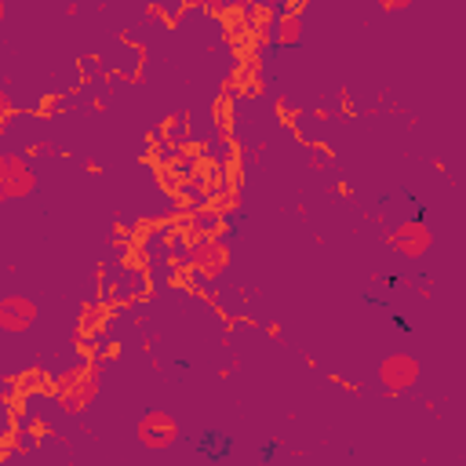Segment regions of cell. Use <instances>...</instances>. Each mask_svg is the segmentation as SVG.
<instances>
[{
  "instance_id": "cell-1",
  "label": "cell",
  "mask_w": 466,
  "mask_h": 466,
  "mask_svg": "<svg viewBox=\"0 0 466 466\" xmlns=\"http://www.w3.org/2000/svg\"><path fill=\"white\" fill-rule=\"evenodd\" d=\"M33 189H36V175H33L29 160L18 153H0V204L22 200Z\"/></svg>"
},
{
  "instance_id": "cell-2",
  "label": "cell",
  "mask_w": 466,
  "mask_h": 466,
  "mask_svg": "<svg viewBox=\"0 0 466 466\" xmlns=\"http://www.w3.org/2000/svg\"><path fill=\"white\" fill-rule=\"evenodd\" d=\"M419 375H422V368H419V360L411 357V353H390L382 364H379V382H382V390L386 393H408L415 382H419Z\"/></svg>"
},
{
  "instance_id": "cell-3",
  "label": "cell",
  "mask_w": 466,
  "mask_h": 466,
  "mask_svg": "<svg viewBox=\"0 0 466 466\" xmlns=\"http://www.w3.org/2000/svg\"><path fill=\"white\" fill-rule=\"evenodd\" d=\"M135 433H138V444H146L149 451H164V448H171L178 441V422L167 411L153 408V411H146L138 419V430Z\"/></svg>"
},
{
  "instance_id": "cell-4",
  "label": "cell",
  "mask_w": 466,
  "mask_h": 466,
  "mask_svg": "<svg viewBox=\"0 0 466 466\" xmlns=\"http://www.w3.org/2000/svg\"><path fill=\"white\" fill-rule=\"evenodd\" d=\"M36 317H40V309L33 299H25V295H4L0 299V331L22 335L36 324Z\"/></svg>"
},
{
  "instance_id": "cell-5",
  "label": "cell",
  "mask_w": 466,
  "mask_h": 466,
  "mask_svg": "<svg viewBox=\"0 0 466 466\" xmlns=\"http://www.w3.org/2000/svg\"><path fill=\"white\" fill-rule=\"evenodd\" d=\"M390 244H393L404 258H422V255L430 251V244H433V233H430V226H426L422 218H411V222H400V226L390 233Z\"/></svg>"
},
{
  "instance_id": "cell-6",
  "label": "cell",
  "mask_w": 466,
  "mask_h": 466,
  "mask_svg": "<svg viewBox=\"0 0 466 466\" xmlns=\"http://www.w3.org/2000/svg\"><path fill=\"white\" fill-rule=\"evenodd\" d=\"M226 262H229V251H226V244H218V240H204V244H197V251H193V266H197L204 277H218V273L226 269Z\"/></svg>"
},
{
  "instance_id": "cell-7",
  "label": "cell",
  "mask_w": 466,
  "mask_h": 466,
  "mask_svg": "<svg viewBox=\"0 0 466 466\" xmlns=\"http://www.w3.org/2000/svg\"><path fill=\"white\" fill-rule=\"evenodd\" d=\"M280 33H277V40L288 47V44H299V36H302V22L295 18V15H288V18H280V25H277Z\"/></svg>"
},
{
  "instance_id": "cell-8",
  "label": "cell",
  "mask_w": 466,
  "mask_h": 466,
  "mask_svg": "<svg viewBox=\"0 0 466 466\" xmlns=\"http://www.w3.org/2000/svg\"><path fill=\"white\" fill-rule=\"evenodd\" d=\"M382 11H404V7H411L415 0H375Z\"/></svg>"
},
{
  "instance_id": "cell-9",
  "label": "cell",
  "mask_w": 466,
  "mask_h": 466,
  "mask_svg": "<svg viewBox=\"0 0 466 466\" xmlns=\"http://www.w3.org/2000/svg\"><path fill=\"white\" fill-rule=\"evenodd\" d=\"M7 109V91H0V113Z\"/></svg>"
},
{
  "instance_id": "cell-10",
  "label": "cell",
  "mask_w": 466,
  "mask_h": 466,
  "mask_svg": "<svg viewBox=\"0 0 466 466\" xmlns=\"http://www.w3.org/2000/svg\"><path fill=\"white\" fill-rule=\"evenodd\" d=\"M4 15H7V7H4V0H0V22H4Z\"/></svg>"
}]
</instances>
